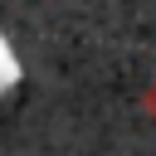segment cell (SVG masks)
<instances>
[{"mask_svg":"<svg viewBox=\"0 0 156 156\" xmlns=\"http://www.w3.org/2000/svg\"><path fill=\"white\" fill-rule=\"evenodd\" d=\"M141 107H146V117H151V122H156V83H151V88H146V98H141Z\"/></svg>","mask_w":156,"mask_h":156,"instance_id":"1","label":"cell"}]
</instances>
